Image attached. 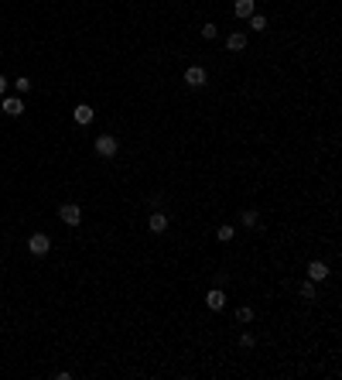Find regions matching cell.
I'll return each mask as SVG.
<instances>
[{"label":"cell","instance_id":"cell-1","mask_svg":"<svg viewBox=\"0 0 342 380\" xmlns=\"http://www.w3.org/2000/svg\"><path fill=\"white\" fill-rule=\"evenodd\" d=\"M28 250H31V254H35V257H45V254H48V250H52V240H48V236H45V233H35V236H31V240H28Z\"/></svg>","mask_w":342,"mask_h":380},{"label":"cell","instance_id":"cell-2","mask_svg":"<svg viewBox=\"0 0 342 380\" xmlns=\"http://www.w3.org/2000/svg\"><path fill=\"white\" fill-rule=\"evenodd\" d=\"M185 82H189L192 89H199V86H206V82H209V76H206V69H199V65H192L189 72H185Z\"/></svg>","mask_w":342,"mask_h":380},{"label":"cell","instance_id":"cell-3","mask_svg":"<svg viewBox=\"0 0 342 380\" xmlns=\"http://www.w3.org/2000/svg\"><path fill=\"white\" fill-rule=\"evenodd\" d=\"M96 151L103 154V158H113V154H116V137H106V134L96 137Z\"/></svg>","mask_w":342,"mask_h":380},{"label":"cell","instance_id":"cell-4","mask_svg":"<svg viewBox=\"0 0 342 380\" xmlns=\"http://www.w3.org/2000/svg\"><path fill=\"white\" fill-rule=\"evenodd\" d=\"M58 216H62V223H65V226H79V219H82L79 206H62V209H58Z\"/></svg>","mask_w":342,"mask_h":380},{"label":"cell","instance_id":"cell-5","mask_svg":"<svg viewBox=\"0 0 342 380\" xmlns=\"http://www.w3.org/2000/svg\"><path fill=\"white\" fill-rule=\"evenodd\" d=\"M206 305H209L212 312H223V308H226V295H223L219 288H212L209 295H206Z\"/></svg>","mask_w":342,"mask_h":380},{"label":"cell","instance_id":"cell-6","mask_svg":"<svg viewBox=\"0 0 342 380\" xmlns=\"http://www.w3.org/2000/svg\"><path fill=\"white\" fill-rule=\"evenodd\" d=\"M4 113H7V116H21V113H24V103L14 99V96H7V99H4Z\"/></svg>","mask_w":342,"mask_h":380},{"label":"cell","instance_id":"cell-7","mask_svg":"<svg viewBox=\"0 0 342 380\" xmlns=\"http://www.w3.org/2000/svg\"><path fill=\"white\" fill-rule=\"evenodd\" d=\"M308 278H311V281H325V278H328V267H325L322 261L308 264Z\"/></svg>","mask_w":342,"mask_h":380},{"label":"cell","instance_id":"cell-8","mask_svg":"<svg viewBox=\"0 0 342 380\" xmlns=\"http://www.w3.org/2000/svg\"><path fill=\"white\" fill-rule=\"evenodd\" d=\"M147 226H151V233H164V229H168V216H161V212H151Z\"/></svg>","mask_w":342,"mask_h":380},{"label":"cell","instance_id":"cell-9","mask_svg":"<svg viewBox=\"0 0 342 380\" xmlns=\"http://www.w3.org/2000/svg\"><path fill=\"white\" fill-rule=\"evenodd\" d=\"M76 123H82V127H86V123H93V106L79 103V106H76Z\"/></svg>","mask_w":342,"mask_h":380},{"label":"cell","instance_id":"cell-10","mask_svg":"<svg viewBox=\"0 0 342 380\" xmlns=\"http://www.w3.org/2000/svg\"><path fill=\"white\" fill-rule=\"evenodd\" d=\"M226 48H229V52H243V48H247V38L236 31V35H229V38H226Z\"/></svg>","mask_w":342,"mask_h":380},{"label":"cell","instance_id":"cell-11","mask_svg":"<svg viewBox=\"0 0 342 380\" xmlns=\"http://www.w3.org/2000/svg\"><path fill=\"white\" fill-rule=\"evenodd\" d=\"M233 11H236V18H250L253 14V0H236Z\"/></svg>","mask_w":342,"mask_h":380},{"label":"cell","instance_id":"cell-12","mask_svg":"<svg viewBox=\"0 0 342 380\" xmlns=\"http://www.w3.org/2000/svg\"><path fill=\"white\" fill-rule=\"evenodd\" d=\"M298 295H301V298H308V302H311V298H315V281H304V285L298 288Z\"/></svg>","mask_w":342,"mask_h":380},{"label":"cell","instance_id":"cell-13","mask_svg":"<svg viewBox=\"0 0 342 380\" xmlns=\"http://www.w3.org/2000/svg\"><path fill=\"white\" fill-rule=\"evenodd\" d=\"M250 28H253V31H267V18H260V14H250Z\"/></svg>","mask_w":342,"mask_h":380},{"label":"cell","instance_id":"cell-14","mask_svg":"<svg viewBox=\"0 0 342 380\" xmlns=\"http://www.w3.org/2000/svg\"><path fill=\"white\" fill-rule=\"evenodd\" d=\"M250 319H253V308H247V305H243V308L236 312V322H250Z\"/></svg>","mask_w":342,"mask_h":380},{"label":"cell","instance_id":"cell-15","mask_svg":"<svg viewBox=\"0 0 342 380\" xmlns=\"http://www.w3.org/2000/svg\"><path fill=\"white\" fill-rule=\"evenodd\" d=\"M216 236H219L223 243H226V240H233V226H219V233H216Z\"/></svg>","mask_w":342,"mask_h":380},{"label":"cell","instance_id":"cell-16","mask_svg":"<svg viewBox=\"0 0 342 380\" xmlns=\"http://www.w3.org/2000/svg\"><path fill=\"white\" fill-rule=\"evenodd\" d=\"M14 86H18V93H28V89H31V79H24V76H21L18 82H14Z\"/></svg>","mask_w":342,"mask_h":380},{"label":"cell","instance_id":"cell-17","mask_svg":"<svg viewBox=\"0 0 342 380\" xmlns=\"http://www.w3.org/2000/svg\"><path fill=\"white\" fill-rule=\"evenodd\" d=\"M216 31H219V28H216V24H206V28H202V38H216Z\"/></svg>","mask_w":342,"mask_h":380},{"label":"cell","instance_id":"cell-18","mask_svg":"<svg viewBox=\"0 0 342 380\" xmlns=\"http://www.w3.org/2000/svg\"><path fill=\"white\" fill-rule=\"evenodd\" d=\"M243 223H247V226H257V212L247 209V212H243Z\"/></svg>","mask_w":342,"mask_h":380},{"label":"cell","instance_id":"cell-19","mask_svg":"<svg viewBox=\"0 0 342 380\" xmlns=\"http://www.w3.org/2000/svg\"><path fill=\"white\" fill-rule=\"evenodd\" d=\"M240 346H247V349H250V346H253V336H250V332H243V336H240Z\"/></svg>","mask_w":342,"mask_h":380},{"label":"cell","instance_id":"cell-20","mask_svg":"<svg viewBox=\"0 0 342 380\" xmlns=\"http://www.w3.org/2000/svg\"><path fill=\"white\" fill-rule=\"evenodd\" d=\"M4 89H7V79L0 76V96H4Z\"/></svg>","mask_w":342,"mask_h":380}]
</instances>
